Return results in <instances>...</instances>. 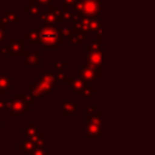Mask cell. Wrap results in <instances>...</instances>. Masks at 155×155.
<instances>
[{"label": "cell", "mask_w": 155, "mask_h": 155, "mask_svg": "<svg viewBox=\"0 0 155 155\" xmlns=\"http://www.w3.org/2000/svg\"><path fill=\"white\" fill-rule=\"evenodd\" d=\"M41 39L44 40V42L46 45H52L53 42L57 41L58 39V35H57V31L52 28H44L42 31H41Z\"/></svg>", "instance_id": "obj_1"}, {"label": "cell", "mask_w": 155, "mask_h": 155, "mask_svg": "<svg viewBox=\"0 0 155 155\" xmlns=\"http://www.w3.org/2000/svg\"><path fill=\"white\" fill-rule=\"evenodd\" d=\"M96 10H97V5L94 1H90V2L85 4V11L87 13H93V12H96Z\"/></svg>", "instance_id": "obj_2"}]
</instances>
